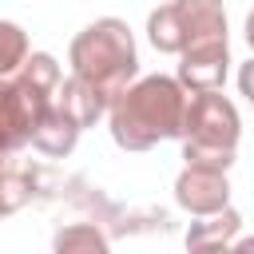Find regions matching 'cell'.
Listing matches in <instances>:
<instances>
[{"mask_svg":"<svg viewBox=\"0 0 254 254\" xmlns=\"http://www.w3.org/2000/svg\"><path fill=\"white\" fill-rule=\"evenodd\" d=\"M60 83V64L48 52H32L20 64V71L0 75V155H12L24 143H32V131L56 103Z\"/></svg>","mask_w":254,"mask_h":254,"instance_id":"obj_2","label":"cell"},{"mask_svg":"<svg viewBox=\"0 0 254 254\" xmlns=\"http://www.w3.org/2000/svg\"><path fill=\"white\" fill-rule=\"evenodd\" d=\"M0 159H4V155H0Z\"/></svg>","mask_w":254,"mask_h":254,"instance_id":"obj_17","label":"cell"},{"mask_svg":"<svg viewBox=\"0 0 254 254\" xmlns=\"http://www.w3.org/2000/svg\"><path fill=\"white\" fill-rule=\"evenodd\" d=\"M67 64L71 75L87 79L91 87H99L107 99H115L123 87L135 83L139 71V56H135V36L119 16H103L95 24H87L71 48H67Z\"/></svg>","mask_w":254,"mask_h":254,"instance_id":"obj_3","label":"cell"},{"mask_svg":"<svg viewBox=\"0 0 254 254\" xmlns=\"http://www.w3.org/2000/svg\"><path fill=\"white\" fill-rule=\"evenodd\" d=\"M183 115L187 87L175 75H143L107 107L111 139L123 151H151L163 139H183Z\"/></svg>","mask_w":254,"mask_h":254,"instance_id":"obj_1","label":"cell"},{"mask_svg":"<svg viewBox=\"0 0 254 254\" xmlns=\"http://www.w3.org/2000/svg\"><path fill=\"white\" fill-rule=\"evenodd\" d=\"M32 175L24 171H0V218L4 214H16L28 198H32Z\"/></svg>","mask_w":254,"mask_h":254,"instance_id":"obj_13","label":"cell"},{"mask_svg":"<svg viewBox=\"0 0 254 254\" xmlns=\"http://www.w3.org/2000/svg\"><path fill=\"white\" fill-rule=\"evenodd\" d=\"M246 44H250V52H254V8H250V16H246Z\"/></svg>","mask_w":254,"mask_h":254,"instance_id":"obj_16","label":"cell"},{"mask_svg":"<svg viewBox=\"0 0 254 254\" xmlns=\"http://www.w3.org/2000/svg\"><path fill=\"white\" fill-rule=\"evenodd\" d=\"M79 131H83V127H79L60 103H52V107L44 111V119L36 123V131H32V147L44 151V155H52V159H64V155H71Z\"/></svg>","mask_w":254,"mask_h":254,"instance_id":"obj_9","label":"cell"},{"mask_svg":"<svg viewBox=\"0 0 254 254\" xmlns=\"http://www.w3.org/2000/svg\"><path fill=\"white\" fill-rule=\"evenodd\" d=\"M175 202L194 214V218H206V214H218L230 206V183H226V171H206V167H183V175L175 179Z\"/></svg>","mask_w":254,"mask_h":254,"instance_id":"obj_6","label":"cell"},{"mask_svg":"<svg viewBox=\"0 0 254 254\" xmlns=\"http://www.w3.org/2000/svg\"><path fill=\"white\" fill-rule=\"evenodd\" d=\"M52 254H111V242L91 222H67L52 234Z\"/></svg>","mask_w":254,"mask_h":254,"instance_id":"obj_11","label":"cell"},{"mask_svg":"<svg viewBox=\"0 0 254 254\" xmlns=\"http://www.w3.org/2000/svg\"><path fill=\"white\" fill-rule=\"evenodd\" d=\"M226 67H230V48L226 40H202L190 44L179 56V83L187 91H222L226 83Z\"/></svg>","mask_w":254,"mask_h":254,"instance_id":"obj_7","label":"cell"},{"mask_svg":"<svg viewBox=\"0 0 254 254\" xmlns=\"http://www.w3.org/2000/svg\"><path fill=\"white\" fill-rule=\"evenodd\" d=\"M238 91L250 99V107H254V60H246L242 67H238Z\"/></svg>","mask_w":254,"mask_h":254,"instance_id":"obj_14","label":"cell"},{"mask_svg":"<svg viewBox=\"0 0 254 254\" xmlns=\"http://www.w3.org/2000/svg\"><path fill=\"white\" fill-rule=\"evenodd\" d=\"M56 103H60L79 127H91V123H95L99 115H107V107H111V99H107L99 87H91L87 79H79V75H67V79L60 83Z\"/></svg>","mask_w":254,"mask_h":254,"instance_id":"obj_10","label":"cell"},{"mask_svg":"<svg viewBox=\"0 0 254 254\" xmlns=\"http://www.w3.org/2000/svg\"><path fill=\"white\" fill-rule=\"evenodd\" d=\"M24 60H28V32L12 20H0V75L20 71Z\"/></svg>","mask_w":254,"mask_h":254,"instance_id":"obj_12","label":"cell"},{"mask_svg":"<svg viewBox=\"0 0 254 254\" xmlns=\"http://www.w3.org/2000/svg\"><path fill=\"white\" fill-rule=\"evenodd\" d=\"M147 40L167 56H183L202 40H226V8L222 0H171L147 16Z\"/></svg>","mask_w":254,"mask_h":254,"instance_id":"obj_5","label":"cell"},{"mask_svg":"<svg viewBox=\"0 0 254 254\" xmlns=\"http://www.w3.org/2000/svg\"><path fill=\"white\" fill-rule=\"evenodd\" d=\"M238 226H242V214L234 206L190 222V230H187V254H226L230 238L238 234Z\"/></svg>","mask_w":254,"mask_h":254,"instance_id":"obj_8","label":"cell"},{"mask_svg":"<svg viewBox=\"0 0 254 254\" xmlns=\"http://www.w3.org/2000/svg\"><path fill=\"white\" fill-rule=\"evenodd\" d=\"M238 131H242L238 107L222 91H190L187 95V115H183V159H187V167L230 171Z\"/></svg>","mask_w":254,"mask_h":254,"instance_id":"obj_4","label":"cell"},{"mask_svg":"<svg viewBox=\"0 0 254 254\" xmlns=\"http://www.w3.org/2000/svg\"><path fill=\"white\" fill-rule=\"evenodd\" d=\"M226 254H254V238H238V242H230Z\"/></svg>","mask_w":254,"mask_h":254,"instance_id":"obj_15","label":"cell"}]
</instances>
